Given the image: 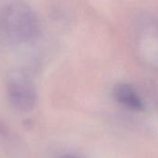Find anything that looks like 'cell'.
<instances>
[{"mask_svg":"<svg viewBox=\"0 0 158 158\" xmlns=\"http://www.w3.org/2000/svg\"><path fill=\"white\" fill-rule=\"evenodd\" d=\"M3 25L7 36L14 43L29 42L38 32L35 12L23 2H13L5 9Z\"/></svg>","mask_w":158,"mask_h":158,"instance_id":"obj_1","label":"cell"},{"mask_svg":"<svg viewBox=\"0 0 158 158\" xmlns=\"http://www.w3.org/2000/svg\"><path fill=\"white\" fill-rule=\"evenodd\" d=\"M9 99L11 104L21 111L32 110L36 102L35 88L32 79L23 71H14L7 82Z\"/></svg>","mask_w":158,"mask_h":158,"instance_id":"obj_2","label":"cell"},{"mask_svg":"<svg viewBox=\"0 0 158 158\" xmlns=\"http://www.w3.org/2000/svg\"><path fill=\"white\" fill-rule=\"evenodd\" d=\"M114 95L118 102L124 106L135 111L143 110V102L131 86L127 84L116 85L114 89Z\"/></svg>","mask_w":158,"mask_h":158,"instance_id":"obj_3","label":"cell"}]
</instances>
